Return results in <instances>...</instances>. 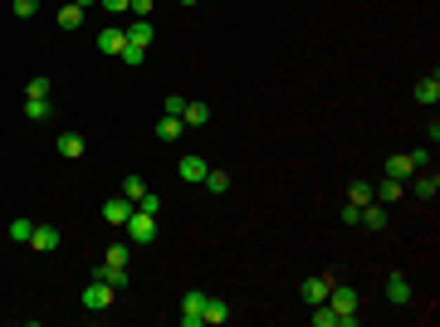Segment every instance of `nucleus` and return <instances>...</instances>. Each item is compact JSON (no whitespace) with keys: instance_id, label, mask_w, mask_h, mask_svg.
I'll use <instances>...</instances> for the list:
<instances>
[{"instance_id":"nucleus-28","label":"nucleus","mask_w":440,"mask_h":327,"mask_svg":"<svg viewBox=\"0 0 440 327\" xmlns=\"http://www.w3.org/2000/svg\"><path fill=\"white\" fill-rule=\"evenodd\" d=\"M313 327H337V313L328 303H313Z\"/></svg>"},{"instance_id":"nucleus-13","label":"nucleus","mask_w":440,"mask_h":327,"mask_svg":"<svg viewBox=\"0 0 440 327\" xmlns=\"http://www.w3.org/2000/svg\"><path fill=\"white\" fill-rule=\"evenodd\" d=\"M372 196H377L382 206H392V201H401V196H406V181H396V176H387L382 186H372Z\"/></svg>"},{"instance_id":"nucleus-23","label":"nucleus","mask_w":440,"mask_h":327,"mask_svg":"<svg viewBox=\"0 0 440 327\" xmlns=\"http://www.w3.org/2000/svg\"><path fill=\"white\" fill-rule=\"evenodd\" d=\"M59 29H84V5H64L59 10Z\"/></svg>"},{"instance_id":"nucleus-39","label":"nucleus","mask_w":440,"mask_h":327,"mask_svg":"<svg viewBox=\"0 0 440 327\" xmlns=\"http://www.w3.org/2000/svg\"><path fill=\"white\" fill-rule=\"evenodd\" d=\"M74 5H84V10H89V5H98V0H74Z\"/></svg>"},{"instance_id":"nucleus-17","label":"nucleus","mask_w":440,"mask_h":327,"mask_svg":"<svg viewBox=\"0 0 440 327\" xmlns=\"http://www.w3.org/2000/svg\"><path fill=\"white\" fill-rule=\"evenodd\" d=\"M181 127H186V122H181V117H172V112H167V117H157V142H176V137H181Z\"/></svg>"},{"instance_id":"nucleus-40","label":"nucleus","mask_w":440,"mask_h":327,"mask_svg":"<svg viewBox=\"0 0 440 327\" xmlns=\"http://www.w3.org/2000/svg\"><path fill=\"white\" fill-rule=\"evenodd\" d=\"M181 5H196V0H181Z\"/></svg>"},{"instance_id":"nucleus-38","label":"nucleus","mask_w":440,"mask_h":327,"mask_svg":"<svg viewBox=\"0 0 440 327\" xmlns=\"http://www.w3.org/2000/svg\"><path fill=\"white\" fill-rule=\"evenodd\" d=\"M137 211H147V215H157V211H162V201H157V196H142V201H137Z\"/></svg>"},{"instance_id":"nucleus-14","label":"nucleus","mask_w":440,"mask_h":327,"mask_svg":"<svg viewBox=\"0 0 440 327\" xmlns=\"http://www.w3.org/2000/svg\"><path fill=\"white\" fill-rule=\"evenodd\" d=\"M436 191H440V176H436V171H421V176L411 181V196H421V201H431Z\"/></svg>"},{"instance_id":"nucleus-32","label":"nucleus","mask_w":440,"mask_h":327,"mask_svg":"<svg viewBox=\"0 0 440 327\" xmlns=\"http://www.w3.org/2000/svg\"><path fill=\"white\" fill-rule=\"evenodd\" d=\"M406 156H411V166H416V171H426V166H431V147H416V152H406Z\"/></svg>"},{"instance_id":"nucleus-24","label":"nucleus","mask_w":440,"mask_h":327,"mask_svg":"<svg viewBox=\"0 0 440 327\" xmlns=\"http://www.w3.org/2000/svg\"><path fill=\"white\" fill-rule=\"evenodd\" d=\"M201 186H206V191H216V196H220V191H230V171H216V166H211Z\"/></svg>"},{"instance_id":"nucleus-22","label":"nucleus","mask_w":440,"mask_h":327,"mask_svg":"<svg viewBox=\"0 0 440 327\" xmlns=\"http://www.w3.org/2000/svg\"><path fill=\"white\" fill-rule=\"evenodd\" d=\"M15 244H30V234H34V220H25V215H15L10 220V229H5Z\"/></svg>"},{"instance_id":"nucleus-34","label":"nucleus","mask_w":440,"mask_h":327,"mask_svg":"<svg viewBox=\"0 0 440 327\" xmlns=\"http://www.w3.org/2000/svg\"><path fill=\"white\" fill-rule=\"evenodd\" d=\"M181 108H186V98H181V93H167V103H162V112H172V117H181Z\"/></svg>"},{"instance_id":"nucleus-12","label":"nucleus","mask_w":440,"mask_h":327,"mask_svg":"<svg viewBox=\"0 0 440 327\" xmlns=\"http://www.w3.org/2000/svg\"><path fill=\"white\" fill-rule=\"evenodd\" d=\"M93 279H103V283H112V288H117V293H122V288H127V279H132V274H127V269H117V264H108V259H103V264H98V269H93Z\"/></svg>"},{"instance_id":"nucleus-21","label":"nucleus","mask_w":440,"mask_h":327,"mask_svg":"<svg viewBox=\"0 0 440 327\" xmlns=\"http://www.w3.org/2000/svg\"><path fill=\"white\" fill-rule=\"evenodd\" d=\"M25 117H34V122H49V117H54V103H49V98H25Z\"/></svg>"},{"instance_id":"nucleus-29","label":"nucleus","mask_w":440,"mask_h":327,"mask_svg":"<svg viewBox=\"0 0 440 327\" xmlns=\"http://www.w3.org/2000/svg\"><path fill=\"white\" fill-rule=\"evenodd\" d=\"M117 59H122V64H142V59H147V49H142V44H132V39H127V44H122V54H117Z\"/></svg>"},{"instance_id":"nucleus-15","label":"nucleus","mask_w":440,"mask_h":327,"mask_svg":"<svg viewBox=\"0 0 440 327\" xmlns=\"http://www.w3.org/2000/svg\"><path fill=\"white\" fill-rule=\"evenodd\" d=\"M436 98H440V79L431 74V79L416 84V103H421V108H436Z\"/></svg>"},{"instance_id":"nucleus-3","label":"nucleus","mask_w":440,"mask_h":327,"mask_svg":"<svg viewBox=\"0 0 440 327\" xmlns=\"http://www.w3.org/2000/svg\"><path fill=\"white\" fill-rule=\"evenodd\" d=\"M122 229H127V239H132V244H152V239H157V215H147V211H137V206H132V215H127V225H122Z\"/></svg>"},{"instance_id":"nucleus-11","label":"nucleus","mask_w":440,"mask_h":327,"mask_svg":"<svg viewBox=\"0 0 440 327\" xmlns=\"http://www.w3.org/2000/svg\"><path fill=\"white\" fill-rule=\"evenodd\" d=\"M181 122H186V127H206V122H211V103H201V98H186V108H181Z\"/></svg>"},{"instance_id":"nucleus-9","label":"nucleus","mask_w":440,"mask_h":327,"mask_svg":"<svg viewBox=\"0 0 440 327\" xmlns=\"http://www.w3.org/2000/svg\"><path fill=\"white\" fill-rule=\"evenodd\" d=\"M122 44H127V29H122V25L98 29V54H122Z\"/></svg>"},{"instance_id":"nucleus-1","label":"nucleus","mask_w":440,"mask_h":327,"mask_svg":"<svg viewBox=\"0 0 440 327\" xmlns=\"http://www.w3.org/2000/svg\"><path fill=\"white\" fill-rule=\"evenodd\" d=\"M328 308L337 313V327H357L362 323V313H357V293L342 288V283H332L328 288Z\"/></svg>"},{"instance_id":"nucleus-10","label":"nucleus","mask_w":440,"mask_h":327,"mask_svg":"<svg viewBox=\"0 0 440 327\" xmlns=\"http://www.w3.org/2000/svg\"><path fill=\"white\" fill-rule=\"evenodd\" d=\"M59 239H64V234H59L54 225H34V234H30V244H34L39 254H54V249H59Z\"/></svg>"},{"instance_id":"nucleus-35","label":"nucleus","mask_w":440,"mask_h":327,"mask_svg":"<svg viewBox=\"0 0 440 327\" xmlns=\"http://www.w3.org/2000/svg\"><path fill=\"white\" fill-rule=\"evenodd\" d=\"M342 225H352V229H357V225H362V211H357V206H352V201H347V206H342Z\"/></svg>"},{"instance_id":"nucleus-16","label":"nucleus","mask_w":440,"mask_h":327,"mask_svg":"<svg viewBox=\"0 0 440 327\" xmlns=\"http://www.w3.org/2000/svg\"><path fill=\"white\" fill-rule=\"evenodd\" d=\"M152 34H157V29H152V20H137V15H132V25H127V39L147 49V44H152Z\"/></svg>"},{"instance_id":"nucleus-18","label":"nucleus","mask_w":440,"mask_h":327,"mask_svg":"<svg viewBox=\"0 0 440 327\" xmlns=\"http://www.w3.org/2000/svg\"><path fill=\"white\" fill-rule=\"evenodd\" d=\"M54 147H59V156H84V147H89V142H84L79 132H59V142H54Z\"/></svg>"},{"instance_id":"nucleus-31","label":"nucleus","mask_w":440,"mask_h":327,"mask_svg":"<svg viewBox=\"0 0 440 327\" xmlns=\"http://www.w3.org/2000/svg\"><path fill=\"white\" fill-rule=\"evenodd\" d=\"M25 98H49V79H30V88H25Z\"/></svg>"},{"instance_id":"nucleus-7","label":"nucleus","mask_w":440,"mask_h":327,"mask_svg":"<svg viewBox=\"0 0 440 327\" xmlns=\"http://www.w3.org/2000/svg\"><path fill=\"white\" fill-rule=\"evenodd\" d=\"M387 303H392V308H406V303H411V279H406V274H392V279H387Z\"/></svg>"},{"instance_id":"nucleus-4","label":"nucleus","mask_w":440,"mask_h":327,"mask_svg":"<svg viewBox=\"0 0 440 327\" xmlns=\"http://www.w3.org/2000/svg\"><path fill=\"white\" fill-rule=\"evenodd\" d=\"M206 298H211V293H201V288H186V293H181V327L206 323Z\"/></svg>"},{"instance_id":"nucleus-6","label":"nucleus","mask_w":440,"mask_h":327,"mask_svg":"<svg viewBox=\"0 0 440 327\" xmlns=\"http://www.w3.org/2000/svg\"><path fill=\"white\" fill-rule=\"evenodd\" d=\"M206 171H211V166H206V156H181V161H176V176H181V181H191V186H201V181H206Z\"/></svg>"},{"instance_id":"nucleus-36","label":"nucleus","mask_w":440,"mask_h":327,"mask_svg":"<svg viewBox=\"0 0 440 327\" xmlns=\"http://www.w3.org/2000/svg\"><path fill=\"white\" fill-rule=\"evenodd\" d=\"M34 10H39V0H15V15H20V20H30Z\"/></svg>"},{"instance_id":"nucleus-26","label":"nucleus","mask_w":440,"mask_h":327,"mask_svg":"<svg viewBox=\"0 0 440 327\" xmlns=\"http://www.w3.org/2000/svg\"><path fill=\"white\" fill-rule=\"evenodd\" d=\"M122 196H127V201L137 206V201L147 196V181H142V176H127V181H122Z\"/></svg>"},{"instance_id":"nucleus-19","label":"nucleus","mask_w":440,"mask_h":327,"mask_svg":"<svg viewBox=\"0 0 440 327\" xmlns=\"http://www.w3.org/2000/svg\"><path fill=\"white\" fill-rule=\"evenodd\" d=\"M387 176H396V181H411V176H416L411 156H406V152H401V156H387Z\"/></svg>"},{"instance_id":"nucleus-25","label":"nucleus","mask_w":440,"mask_h":327,"mask_svg":"<svg viewBox=\"0 0 440 327\" xmlns=\"http://www.w3.org/2000/svg\"><path fill=\"white\" fill-rule=\"evenodd\" d=\"M230 318V303L225 298H206V323H225Z\"/></svg>"},{"instance_id":"nucleus-2","label":"nucleus","mask_w":440,"mask_h":327,"mask_svg":"<svg viewBox=\"0 0 440 327\" xmlns=\"http://www.w3.org/2000/svg\"><path fill=\"white\" fill-rule=\"evenodd\" d=\"M112 298H117V288H112V283H103V279H89V283H84V293H79V303H84L89 313L112 308Z\"/></svg>"},{"instance_id":"nucleus-8","label":"nucleus","mask_w":440,"mask_h":327,"mask_svg":"<svg viewBox=\"0 0 440 327\" xmlns=\"http://www.w3.org/2000/svg\"><path fill=\"white\" fill-rule=\"evenodd\" d=\"M127 215H132V201H127V196H112V201H103V220H108L112 229H122V225H127Z\"/></svg>"},{"instance_id":"nucleus-27","label":"nucleus","mask_w":440,"mask_h":327,"mask_svg":"<svg viewBox=\"0 0 440 327\" xmlns=\"http://www.w3.org/2000/svg\"><path fill=\"white\" fill-rule=\"evenodd\" d=\"M347 196H352V206H357V211H362V206H372V201H377V196H372V186H367V181H352V191H347Z\"/></svg>"},{"instance_id":"nucleus-37","label":"nucleus","mask_w":440,"mask_h":327,"mask_svg":"<svg viewBox=\"0 0 440 327\" xmlns=\"http://www.w3.org/2000/svg\"><path fill=\"white\" fill-rule=\"evenodd\" d=\"M98 5H103L108 15H127V5H132V0H98Z\"/></svg>"},{"instance_id":"nucleus-5","label":"nucleus","mask_w":440,"mask_h":327,"mask_svg":"<svg viewBox=\"0 0 440 327\" xmlns=\"http://www.w3.org/2000/svg\"><path fill=\"white\" fill-rule=\"evenodd\" d=\"M328 288H332L328 274H313V279H304V283H299V293H304V303H309V308H313V303H328Z\"/></svg>"},{"instance_id":"nucleus-20","label":"nucleus","mask_w":440,"mask_h":327,"mask_svg":"<svg viewBox=\"0 0 440 327\" xmlns=\"http://www.w3.org/2000/svg\"><path fill=\"white\" fill-rule=\"evenodd\" d=\"M362 225H367V229H387V206H382V201L362 206Z\"/></svg>"},{"instance_id":"nucleus-30","label":"nucleus","mask_w":440,"mask_h":327,"mask_svg":"<svg viewBox=\"0 0 440 327\" xmlns=\"http://www.w3.org/2000/svg\"><path fill=\"white\" fill-rule=\"evenodd\" d=\"M103 259H108V264H117V269H127V259H132V249H127V244H112V249L103 254Z\"/></svg>"},{"instance_id":"nucleus-33","label":"nucleus","mask_w":440,"mask_h":327,"mask_svg":"<svg viewBox=\"0 0 440 327\" xmlns=\"http://www.w3.org/2000/svg\"><path fill=\"white\" fill-rule=\"evenodd\" d=\"M127 10H132V15H137V20H152V10H157V0H132V5H127Z\"/></svg>"}]
</instances>
